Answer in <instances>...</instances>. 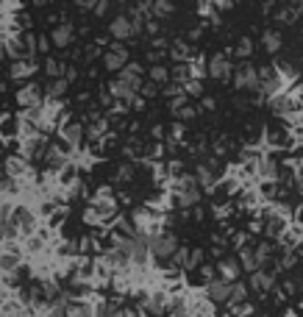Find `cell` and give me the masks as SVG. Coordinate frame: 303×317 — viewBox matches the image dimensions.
<instances>
[{"mask_svg":"<svg viewBox=\"0 0 303 317\" xmlns=\"http://www.w3.org/2000/svg\"><path fill=\"white\" fill-rule=\"evenodd\" d=\"M295 178H297V184H303V162L295 164Z\"/></svg>","mask_w":303,"mask_h":317,"instance_id":"obj_29","label":"cell"},{"mask_svg":"<svg viewBox=\"0 0 303 317\" xmlns=\"http://www.w3.org/2000/svg\"><path fill=\"white\" fill-rule=\"evenodd\" d=\"M206 298L212 300V303H228V300H231V284H228L226 278L209 281L206 284Z\"/></svg>","mask_w":303,"mask_h":317,"instance_id":"obj_4","label":"cell"},{"mask_svg":"<svg viewBox=\"0 0 303 317\" xmlns=\"http://www.w3.org/2000/svg\"><path fill=\"white\" fill-rule=\"evenodd\" d=\"M245 300H248V289H245V284L234 281L231 284V300H228V303L231 306H242Z\"/></svg>","mask_w":303,"mask_h":317,"instance_id":"obj_14","label":"cell"},{"mask_svg":"<svg viewBox=\"0 0 303 317\" xmlns=\"http://www.w3.org/2000/svg\"><path fill=\"white\" fill-rule=\"evenodd\" d=\"M264 45H267V50H278L281 48V36L273 34V31H267V34H264Z\"/></svg>","mask_w":303,"mask_h":317,"instance_id":"obj_20","label":"cell"},{"mask_svg":"<svg viewBox=\"0 0 303 317\" xmlns=\"http://www.w3.org/2000/svg\"><path fill=\"white\" fill-rule=\"evenodd\" d=\"M9 167H12L14 173H20V170H23V162H12V164H9Z\"/></svg>","mask_w":303,"mask_h":317,"instance_id":"obj_32","label":"cell"},{"mask_svg":"<svg viewBox=\"0 0 303 317\" xmlns=\"http://www.w3.org/2000/svg\"><path fill=\"white\" fill-rule=\"evenodd\" d=\"M172 256H175V262H178V264H184V267H189V262H192V259H189V251H186V248H178V251L172 253Z\"/></svg>","mask_w":303,"mask_h":317,"instance_id":"obj_22","label":"cell"},{"mask_svg":"<svg viewBox=\"0 0 303 317\" xmlns=\"http://www.w3.org/2000/svg\"><path fill=\"white\" fill-rule=\"evenodd\" d=\"M14 264H17V259H12V256H3V267H14Z\"/></svg>","mask_w":303,"mask_h":317,"instance_id":"obj_31","label":"cell"},{"mask_svg":"<svg viewBox=\"0 0 303 317\" xmlns=\"http://www.w3.org/2000/svg\"><path fill=\"white\" fill-rule=\"evenodd\" d=\"M17 100L23 103V106H36L42 97H39V89H36V86H25V89H20Z\"/></svg>","mask_w":303,"mask_h":317,"instance_id":"obj_13","label":"cell"},{"mask_svg":"<svg viewBox=\"0 0 303 317\" xmlns=\"http://www.w3.org/2000/svg\"><path fill=\"white\" fill-rule=\"evenodd\" d=\"M17 217H20V223H23V231H34V217H31L28 212L20 209V212H17Z\"/></svg>","mask_w":303,"mask_h":317,"instance_id":"obj_21","label":"cell"},{"mask_svg":"<svg viewBox=\"0 0 303 317\" xmlns=\"http://www.w3.org/2000/svg\"><path fill=\"white\" fill-rule=\"evenodd\" d=\"M292 139H295V137H292L284 126H270L267 128V145H270V148H289Z\"/></svg>","mask_w":303,"mask_h":317,"instance_id":"obj_8","label":"cell"},{"mask_svg":"<svg viewBox=\"0 0 303 317\" xmlns=\"http://www.w3.org/2000/svg\"><path fill=\"white\" fill-rule=\"evenodd\" d=\"M259 178L262 181H275L278 178V162L273 156H262V164H259Z\"/></svg>","mask_w":303,"mask_h":317,"instance_id":"obj_10","label":"cell"},{"mask_svg":"<svg viewBox=\"0 0 303 317\" xmlns=\"http://www.w3.org/2000/svg\"><path fill=\"white\" fill-rule=\"evenodd\" d=\"M209 70H212L214 78H228L231 75V61H228L226 56H214L212 64H209Z\"/></svg>","mask_w":303,"mask_h":317,"instance_id":"obj_11","label":"cell"},{"mask_svg":"<svg viewBox=\"0 0 303 317\" xmlns=\"http://www.w3.org/2000/svg\"><path fill=\"white\" fill-rule=\"evenodd\" d=\"M292 220H295L297 228H303V200L300 203H295V212H292Z\"/></svg>","mask_w":303,"mask_h":317,"instance_id":"obj_23","label":"cell"},{"mask_svg":"<svg viewBox=\"0 0 303 317\" xmlns=\"http://www.w3.org/2000/svg\"><path fill=\"white\" fill-rule=\"evenodd\" d=\"M70 36H72V25H61V28H56V34H53V42L59 45V48H64V45L70 42Z\"/></svg>","mask_w":303,"mask_h":317,"instance_id":"obj_16","label":"cell"},{"mask_svg":"<svg viewBox=\"0 0 303 317\" xmlns=\"http://www.w3.org/2000/svg\"><path fill=\"white\" fill-rule=\"evenodd\" d=\"M106 64H109V70H114V67H123L125 64V50H112V53L106 56Z\"/></svg>","mask_w":303,"mask_h":317,"instance_id":"obj_17","label":"cell"},{"mask_svg":"<svg viewBox=\"0 0 303 317\" xmlns=\"http://www.w3.org/2000/svg\"><path fill=\"white\" fill-rule=\"evenodd\" d=\"M0 59H3V45H0Z\"/></svg>","mask_w":303,"mask_h":317,"instance_id":"obj_34","label":"cell"},{"mask_svg":"<svg viewBox=\"0 0 303 317\" xmlns=\"http://www.w3.org/2000/svg\"><path fill=\"white\" fill-rule=\"evenodd\" d=\"M161 303H164V295H153V298H150V309H159Z\"/></svg>","mask_w":303,"mask_h":317,"instance_id":"obj_27","label":"cell"},{"mask_svg":"<svg viewBox=\"0 0 303 317\" xmlns=\"http://www.w3.org/2000/svg\"><path fill=\"white\" fill-rule=\"evenodd\" d=\"M286 6L295 12V17H297V14H303V0H286Z\"/></svg>","mask_w":303,"mask_h":317,"instance_id":"obj_25","label":"cell"},{"mask_svg":"<svg viewBox=\"0 0 303 317\" xmlns=\"http://www.w3.org/2000/svg\"><path fill=\"white\" fill-rule=\"evenodd\" d=\"M3 237H14V220L3 223Z\"/></svg>","mask_w":303,"mask_h":317,"instance_id":"obj_26","label":"cell"},{"mask_svg":"<svg viewBox=\"0 0 303 317\" xmlns=\"http://www.w3.org/2000/svg\"><path fill=\"white\" fill-rule=\"evenodd\" d=\"M178 195H181V203H184V206L197 203V197H200V192H197V181L184 175V178L178 181Z\"/></svg>","mask_w":303,"mask_h":317,"instance_id":"obj_6","label":"cell"},{"mask_svg":"<svg viewBox=\"0 0 303 317\" xmlns=\"http://www.w3.org/2000/svg\"><path fill=\"white\" fill-rule=\"evenodd\" d=\"M270 109H273L275 114H297L300 112L292 92H278V95H273L270 97Z\"/></svg>","mask_w":303,"mask_h":317,"instance_id":"obj_3","label":"cell"},{"mask_svg":"<svg viewBox=\"0 0 303 317\" xmlns=\"http://www.w3.org/2000/svg\"><path fill=\"white\" fill-rule=\"evenodd\" d=\"M97 0H83V6H95Z\"/></svg>","mask_w":303,"mask_h":317,"instance_id":"obj_33","label":"cell"},{"mask_svg":"<svg viewBox=\"0 0 303 317\" xmlns=\"http://www.w3.org/2000/svg\"><path fill=\"white\" fill-rule=\"evenodd\" d=\"M64 89H67V81H56V84L50 86V95L59 97V95H64Z\"/></svg>","mask_w":303,"mask_h":317,"instance_id":"obj_24","label":"cell"},{"mask_svg":"<svg viewBox=\"0 0 303 317\" xmlns=\"http://www.w3.org/2000/svg\"><path fill=\"white\" fill-rule=\"evenodd\" d=\"M281 89H284V75H281V70H275V67L259 70V92L273 97V95H278Z\"/></svg>","mask_w":303,"mask_h":317,"instance_id":"obj_1","label":"cell"},{"mask_svg":"<svg viewBox=\"0 0 303 317\" xmlns=\"http://www.w3.org/2000/svg\"><path fill=\"white\" fill-rule=\"evenodd\" d=\"M250 287L256 289V292H267L270 287H273V273H267V270H253L250 273Z\"/></svg>","mask_w":303,"mask_h":317,"instance_id":"obj_9","label":"cell"},{"mask_svg":"<svg viewBox=\"0 0 303 317\" xmlns=\"http://www.w3.org/2000/svg\"><path fill=\"white\" fill-rule=\"evenodd\" d=\"M150 248H153L156 256L167 259V256H172V253H175V248H178V245H175V237H172V234H159V237L150 242Z\"/></svg>","mask_w":303,"mask_h":317,"instance_id":"obj_7","label":"cell"},{"mask_svg":"<svg viewBox=\"0 0 303 317\" xmlns=\"http://www.w3.org/2000/svg\"><path fill=\"white\" fill-rule=\"evenodd\" d=\"M239 270H242V262H237V259H223L220 262V275L226 281H237Z\"/></svg>","mask_w":303,"mask_h":317,"instance_id":"obj_12","label":"cell"},{"mask_svg":"<svg viewBox=\"0 0 303 317\" xmlns=\"http://www.w3.org/2000/svg\"><path fill=\"white\" fill-rule=\"evenodd\" d=\"M248 50H250V42H248V39H242V42H239V53L248 56Z\"/></svg>","mask_w":303,"mask_h":317,"instance_id":"obj_30","label":"cell"},{"mask_svg":"<svg viewBox=\"0 0 303 317\" xmlns=\"http://www.w3.org/2000/svg\"><path fill=\"white\" fill-rule=\"evenodd\" d=\"M25 72H31V67H25V64H23V61H20V64H17V67H14V75H17V78H20V75H25Z\"/></svg>","mask_w":303,"mask_h":317,"instance_id":"obj_28","label":"cell"},{"mask_svg":"<svg viewBox=\"0 0 303 317\" xmlns=\"http://www.w3.org/2000/svg\"><path fill=\"white\" fill-rule=\"evenodd\" d=\"M262 226H264V234H267V237L281 240V237L286 234V217L281 215V212H275V209H264Z\"/></svg>","mask_w":303,"mask_h":317,"instance_id":"obj_2","label":"cell"},{"mask_svg":"<svg viewBox=\"0 0 303 317\" xmlns=\"http://www.w3.org/2000/svg\"><path fill=\"white\" fill-rule=\"evenodd\" d=\"M197 181H203V184H214V170L209 167V164H200V167H197Z\"/></svg>","mask_w":303,"mask_h":317,"instance_id":"obj_19","label":"cell"},{"mask_svg":"<svg viewBox=\"0 0 303 317\" xmlns=\"http://www.w3.org/2000/svg\"><path fill=\"white\" fill-rule=\"evenodd\" d=\"M234 81H237V86L239 89H259V72L256 70H250L248 64H242V67H237V72H234Z\"/></svg>","mask_w":303,"mask_h":317,"instance_id":"obj_5","label":"cell"},{"mask_svg":"<svg viewBox=\"0 0 303 317\" xmlns=\"http://www.w3.org/2000/svg\"><path fill=\"white\" fill-rule=\"evenodd\" d=\"M64 139H67V142H72V145H75L78 139H81V126H78V123H70V126L64 128Z\"/></svg>","mask_w":303,"mask_h":317,"instance_id":"obj_18","label":"cell"},{"mask_svg":"<svg viewBox=\"0 0 303 317\" xmlns=\"http://www.w3.org/2000/svg\"><path fill=\"white\" fill-rule=\"evenodd\" d=\"M112 34H114V36H120V39H125V36H131V34H134V28H131V23H128L125 17H120L117 23L112 25Z\"/></svg>","mask_w":303,"mask_h":317,"instance_id":"obj_15","label":"cell"}]
</instances>
